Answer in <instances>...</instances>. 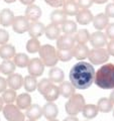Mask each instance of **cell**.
I'll use <instances>...</instances> for the list:
<instances>
[{
	"instance_id": "1",
	"label": "cell",
	"mask_w": 114,
	"mask_h": 121,
	"mask_svg": "<svg viewBox=\"0 0 114 121\" xmlns=\"http://www.w3.org/2000/svg\"><path fill=\"white\" fill-rule=\"evenodd\" d=\"M95 74L96 72L92 64L81 60L72 67L69 74L70 82L76 89L86 90L94 83Z\"/></svg>"
},
{
	"instance_id": "2",
	"label": "cell",
	"mask_w": 114,
	"mask_h": 121,
	"mask_svg": "<svg viewBox=\"0 0 114 121\" xmlns=\"http://www.w3.org/2000/svg\"><path fill=\"white\" fill-rule=\"evenodd\" d=\"M95 85L104 90L114 89V65L108 63L103 65L95 74Z\"/></svg>"
},
{
	"instance_id": "3",
	"label": "cell",
	"mask_w": 114,
	"mask_h": 121,
	"mask_svg": "<svg viewBox=\"0 0 114 121\" xmlns=\"http://www.w3.org/2000/svg\"><path fill=\"white\" fill-rule=\"evenodd\" d=\"M37 90L44 96V98L48 102H54L59 98L60 89L58 86L53 84L50 79L44 78L37 83Z\"/></svg>"
},
{
	"instance_id": "4",
	"label": "cell",
	"mask_w": 114,
	"mask_h": 121,
	"mask_svg": "<svg viewBox=\"0 0 114 121\" xmlns=\"http://www.w3.org/2000/svg\"><path fill=\"white\" fill-rule=\"evenodd\" d=\"M39 55L41 62L47 67H55L59 62V58L57 56V50L55 47L51 44L41 45L39 51Z\"/></svg>"
},
{
	"instance_id": "5",
	"label": "cell",
	"mask_w": 114,
	"mask_h": 121,
	"mask_svg": "<svg viewBox=\"0 0 114 121\" xmlns=\"http://www.w3.org/2000/svg\"><path fill=\"white\" fill-rule=\"evenodd\" d=\"M85 105V98L81 94H74L73 96L69 98V101L65 104V110L68 115L76 116L80 112H82Z\"/></svg>"
},
{
	"instance_id": "6",
	"label": "cell",
	"mask_w": 114,
	"mask_h": 121,
	"mask_svg": "<svg viewBox=\"0 0 114 121\" xmlns=\"http://www.w3.org/2000/svg\"><path fill=\"white\" fill-rule=\"evenodd\" d=\"M3 115L7 121H24L25 115L20 111V109L13 104H6L3 108Z\"/></svg>"
},
{
	"instance_id": "7",
	"label": "cell",
	"mask_w": 114,
	"mask_h": 121,
	"mask_svg": "<svg viewBox=\"0 0 114 121\" xmlns=\"http://www.w3.org/2000/svg\"><path fill=\"white\" fill-rule=\"evenodd\" d=\"M109 52L105 48H93L89 52L88 59L92 65H102L109 60Z\"/></svg>"
},
{
	"instance_id": "8",
	"label": "cell",
	"mask_w": 114,
	"mask_h": 121,
	"mask_svg": "<svg viewBox=\"0 0 114 121\" xmlns=\"http://www.w3.org/2000/svg\"><path fill=\"white\" fill-rule=\"evenodd\" d=\"M27 71L30 76L32 77H40L44 72V65L41 62V60L39 58H33L29 60L28 66H27Z\"/></svg>"
},
{
	"instance_id": "9",
	"label": "cell",
	"mask_w": 114,
	"mask_h": 121,
	"mask_svg": "<svg viewBox=\"0 0 114 121\" xmlns=\"http://www.w3.org/2000/svg\"><path fill=\"white\" fill-rule=\"evenodd\" d=\"M29 24H30L29 20L25 16H22V15L16 16L14 18L13 23H12L13 31L16 33H19V35H22L25 31H28Z\"/></svg>"
},
{
	"instance_id": "10",
	"label": "cell",
	"mask_w": 114,
	"mask_h": 121,
	"mask_svg": "<svg viewBox=\"0 0 114 121\" xmlns=\"http://www.w3.org/2000/svg\"><path fill=\"white\" fill-rule=\"evenodd\" d=\"M75 36L72 35H60L57 39V48L58 50H73L75 48Z\"/></svg>"
},
{
	"instance_id": "11",
	"label": "cell",
	"mask_w": 114,
	"mask_h": 121,
	"mask_svg": "<svg viewBox=\"0 0 114 121\" xmlns=\"http://www.w3.org/2000/svg\"><path fill=\"white\" fill-rule=\"evenodd\" d=\"M90 43L94 48H103L107 44V36L102 31H95L90 35Z\"/></svg>"
},
{
	"instance_id": "12",
	"label": "cell",
	"mask_w": 114,
	"mask_h": 121,
	"mask_svg": "<svg viewBox=\"0 0 114 121\" xmlns=\"http://www.w3.org/2000/svg\"><path fill=\"white\" fill-rule=\"evenodd\" d=\"M41 14H43V11H41L40 7L35 4H31V5H28L26 7L24 16L27 18L28 20H31L33 22V21L39 20L41 16Z\"/></svg>"
},
{
	"instance_id": "13",
	"label": "cell",
	"mask_w": 114,
	"mask_h": 121,
	"mask_svg": "<svg viewBox=\"0 0 114 121\" xmlns=\"http://www.w3.org/2000/svg\"><path fill=\"white\" fill-rule=\"evenodd\" d=\"M59 114V108L54 102H48L43 107V115L48 120L56 119Z\"/></svg>"
},
{
	"instance_id": "14",
	"label": "cell",
	"mask_w": 114,
	"mask_h": 121,
	"mask_svg": "<svg viewBox=\"0 0 114 121\" xmlns=\"http://www.w3.org/2000/svg\"><path fill=\"white\" fill-rule=\"evenodd\" d=\"M44 30H45V26L44 23H41L39 21H33L29 24L28 33L29 36H31V39H37V37L44 35Z\"/></svg>"
},
{
	"instance_id": "15",
	"label": "cell",
	"mask_w": 114,
	"mask_h": 121,
	"mask_svg": "<svg viewBox=\"0 0 114 121\" xmlns=\"http://www.w3.org/2000/svg\"><path fill=\"white\" fill-rule=\"evenodd\" d=\"M7 86L12 90H19L23 86V78L20 74H11L7 78Z\"/></svg>"
},
{
	"instance_id": "16",
	"label": "cell",
	"mask_w": 114,
	"mask_h": 121,
	"mask_svg": "<svg viewBox=\"0 0 114 121\" xmlns=\"http://www.w3.org/2000/svg\"><path fill=\"white\" fill-rule=\"evenodd\" d=\"M93 13L89 9H81L79 10L78 14L76 15V20L81 25H87L91 21H93Z\"/></svg>"
},
{
	"instance_id": "17",
	"label": "cell",
	"mask_w": 114,
	"mask_h": 121,
	"mask_svg": "<svg viewBox=\"0 0 114 121\" xmlns=\"http://www.w3.org/2000/svg\"><path fill=\"white\" fill-rule=\"evenodd\" d=\"M109 24V17L105 13H99L95 15L93 18V25L97 30L101 31L102 29L107 27Z\"/></svg>"
},
{
	"instance_id": "18",
	"label": "cell",
	"mask_w": 114,
	"mask_h": 121,
	"mask_svg": "<svg viewBox=\"0 0 114 121\" xmlns=\"http://www.w3.org/2000/svg\"><path fill=\"white\" fill-rule=\"evenodd\" d=\"M14 14L13 12L8 8H4L0 11V24L2 26H9L13 23L14 20Z\"/></svg>"
},
{
	"instance_id": "19",
	"label": "cell",
	"mask_w": 114,
	"mask_h": 121,
	"mask_svg": "<svg viewBox=\"0 0 114 121\" xmlns=\"http://www.w3.org/2000/svg\"><path fill=\"white\" fill-rule=\"evenodd\" d=\"M41 115H43V108L40 107L39 104H32L26 109L25 116L28 119L31 120H37L39 119Z\"/></svg>"
},
{
	"instance_id": "20",
	"label": "cell",
	"mask_w": 114,
	"mask_h": 121,
	"mask_svg": "<svg viewBox=\"0 0 114 121\" xmlns=\"http://www.w3.org/2000/svg\"><path fill=\"white\" fill-rule=\"evenodd\" d=\"M89 52H90V50L86 44L78 43L77 45H75V48H73L74 56L79 60H83L87 59L89 56Z\"/></svg>"
},
{
	"instance_id": "21",
	"label": "cell",
	"mask_w": 114,
	"mask_h": 121,
	"mask_svg": "<svg viewBox=\"0 0 114 121\" xmlns=\"http://www.w3.org/2000/svg\"><path fill=\"white\" fill-rule=\"evenodd\" d=\"M16 55L14 45L12 44H2L0 47V58L3 60H10L11 58H14Z\"/></svg>"
},
{
	"instance_id": "22",
	"label": "cell",
	"mask_w": 114,
	"mask_h": 121,
	"mask_svg": "<svg viewBox=\"0 0 114 121\" xmlns=\"http://www.w3.org/2000/svg\"><path fill=\"white\" fill-rule=\"evenodd\" d=\"M65 73L62 69L58 67H53L48 72V79L53 83H62L64 82Z\"/></svg>"
},
{
	"instance_id": "23",
	"label": "cell",
	"mask_w": 114,
	"mask_h": 121,
	"mask_svg": "<svg viewBox=\"0 0 114 121\" xmlns=\"http://www.w3.org/2000/svg\"><path fill=\"white\" fill-rule=\"evenodd\" d=\"M79 4L76 3L75 1H72V0H67L65 1L64 5H63V10L64 12L66 13L69 16H74V15H77L79 12Z\"/></svg>"
},
{
	"instance_id": "24",
	"label": "cell",
	"mask_w": 114,
	"mask_h": 121,
	"mask_svg": "<svg viewBox=\"0 0 114 121\" xmlns=\"http://www.w3.org/2000/svg\"><path fill=\"white\" fill-rule=\"evenodd\" d=\"M61 30H62V29L59 27V25L51 23V24H48V26H45L44 33H45L47 39H51V40H54V39H59Z\"/></svg>"
},
{
	"instance_id": "25",
	"label": "cell",
	"mask_w": 114,
	"mask_h": 121,
	"mask_svg": "<svg viewBox=\"0 0 114 121\" xmlns=\"http://www.w3.org/2000/svg\"><path fill=\"white\" fill-rule=\"evenodd\" d=\"M51 21L54 24H63L65 23L68 19H67V14L64 12V10H60V9H56L54 10L50 15Z\"/></svg>"
},
{
	"instance_id": "26",
	"label": "cell",
	"mask_w": 114,
	"mask_h": 121,
	"mask_svg": "<svg viewBox=\"0 0 114 121\" xmlns=\"http://www.w3.org/2000/svg\"><path fill=\"white\" fill-rule=\"evenodd\" d=\"M15 102L19 109H27L31 105V96L28 93H22L16 97Z\"/></svg>"
},
{
	"instance_id": "27",
	"label": "cell",
	"mask_w": 114,
	"mask_h": 121,
	"mask_svg": "<svg viewBox=\"0 0 114 121\" xmlns=\"http://www.w3.org/2000/svg\"><path fill=\"white\" fill-rule=\"evenodd\" d=\"M60 89V94L65 98H70L75 94L76 88L72 85L71 82H62L59 87Z\"/></svg>"
},
{
	"instance_id": "28",
	"label": "cell",
	"mask_w": 114,
	"mask_h": 121,
	"mask_svg": "<svg viewBox=\"0 0 114 121\" xmlns=\"http://www.w3.org/2000/svg\"><path fill=\"white\" fill-rule=\"evenodd\" d=\"M97 108L98 110L102 113H109L110 111H112L113 109V104L108 98H100L97 102Z\"/></svg>"
},
{
	"instance_id": "29",
	"label": "cell",
	"mask_w": 114,
	"mask_h": 121,
	"mask_svg": "<svg viewBox=\"0 0 114 121\" xmlns=\"http://www.w3.org/2000/svg\"><path fill=\"white\" fill-rule=\"evenodd\" d=\"M98 112H99V110H98V108H97V105L87 104L84 106V108H83L82 114L87 119H93L97 116Z\"/></svg>"
},
{
	"instance_id": "30",
	"label": "cell",
	"mask_w": 114,
	"mask_h": 121,
	"mask_svg": "<svg viewBox=\"0 0 114 121\" xmlns=\"http://www.w3.org/2000/svg\"><path fill=\"white\" fill-rule=\"evenodd\" d=\"M15 68H16V66H15V64L13 62H11L9 60H4L1 63V65H0V72L3 75L9 76L14 73Z\"/></svg>"
},
{
	"instance_id": "31",
	"label": "cell",
	"mask_w": 114,
	"mask_h": 121,
	"mask_svg": "<svg viewBox=\"0 0 114 121\" xmlns=\"http://www.w3.org/2000/svg\"><path fill=\"white\" fill-rule=\"evenodd\" d=\"M23 87L26 92H33L37 88V81L35 77L32 76H26L23 79Z\"/></svg>"
},
{
	"instance_id": "32",
	"label": "cell",
	"mask_w": 114,
	"mask_h": 121,
	"mask_svg": "<svg viewBox=\"0 0 114 121\" xmlns=\"http://www.w3.org/2000/svg\"><path fill=\"white\" fill-rule=\"evenodd\" d=\"M29 59L28 56L23 54V52H18L17 55H15V56L13 58V63L15 64V66L18 68H25L28 66L29 63Z\"/></svg>"
},
{
	"instance_id": "33",
	"label": "cell",
	"mask_w": 114,
	"mask_h": 121,
	"mask_svg": "<svg viewBox=\"0 0 114 121\" xmlns=\"http://www.w3.org/2000/svg\"><path fill=\"white\" fill-rule=\"evenodd\" d=\"M90 32L88 31L87 29L83 28V29H80L77 31L75 35V39L78 43H81V44H85L86 43H88L90 40Z\"/></svg>"
},
{
	"instance_id": "34",
	"label": "cell",
	"mask_w": 114,
	"mask_h": 121,
	"mask_svg": "<svg viewBox=\"0 0 114 121\" xmlns=\"http://www.w3.org/2000/svg\"><path fill=\"white\" fill-rule=\"evenodd\" d=\"M40 43L37 39H30L27 43H26V51L29 54H35L39 52L40 48Z\"/></svg>"
},
{
	"instance_id": "35",
	"label": "cell",
	"mask_w": 114,
	"mask_h": 121,
	"mask_svg": "<svg viewBox=\"0 0 114 121\" xmlns=\"http://www.w3.org/2000/svg\"><path fill=\"white\" fill-rule=\"evenodd\" d=\"M62 31L65 35H73L77 31V23L73 20H67L62 24Z\"/></svg>"
},
{
	"instance_id": "36",
	"label": "cell",
	"mask_w": 114,
	"mask_h": 121,
	"mask_svg": "<svg viewBox=\"0 0 114 121\" xmlns=\"http://www.w3.org/2000/svg\"><path fill=\"white\" fill-rule=\"evenodd\" d=\"M57 56L61 62H69L74 56L73 50H57Z\"/></svg>"
},
{
	"instance_id": "37",
	"label": "cell",
	"mask_w": 114,
	"mask_h": 121,
	"mask_svg": "<svg viewBox=\"0 0 114 121\" xmlns=\"http://www.w3.org/2000/svg\"><path fill=\"white\" fill-rule=\"evenodd\" d=\"M16 97L17 96H16V93H15V90H12V89L5 90L2 94V99L6 104H12L16 100Z\"/></svg>"
},
{
	"instance_id": "38",
	"label": "cell",
	"mask_w": 114,
	"mask_h": 121,
	"mask_svg": "<svg viewBox=\"0 0 114 121\" xmlns=\"http://www.w3.org/2000/svg\"><path fill=\"white\" fill-rule=\"evenodd\" d=\"M9 40V33L7 30L0 28V44H6Z\"/></svg>"
},
{
	"instance_id": "39",
	"label": "cell",
	"mask_w": 114,
	"mask_h": 121,
	"mask_svg": "<svg viewBox=\"0 0 114 121\" xmlns=\"http://www.w3.org/2000/svg\"><path fill=\"white\" fill-rule=\"evenodd\" d=\"M45 3L51 7H55V8H59V7L63 6L66 0H44Z\"/></svg>"
},
{
	"instance_id": "40",
	"label": "cell",
	"mask_w": 114,
	"mask_h": 121,
	"mask_svg": "<svg viewBox=\"0 0 114 121\" xmlns=\"http://www.w3.org/2000/svg\"><path fill=\"white\" fill-rule=\"evenodd\" d=\"M105 29H106L105 35L107 36V39L114 40V23H109Z\"/></svg>"
},
{
	"instance_id": "41",
	"label": "cell",
	"mask_w": 114,
	"mask_h": 121,
	"mask_svg": "<svg viewBox=\"0 0 114 121\" xmlns=\"http://www.w3.org/2000/svg\"><path fill=\"white\" fill-rule=\"evenodd\" d=\"M94 1L93 0H78L79 7H81L82 9H88L93 5Z\"/></svg>"
},
{
	"instance_id": "42",
	"label": "cell",
	"mask_w": 114,
	"mask_h": 121,
	"mask_svg": "<svg viewBox=\"0 0 114 121\" xmlns=\"http://www.w3.org/2000/svg\"><path fill=\"white\" fill-rule=\"evenodd\" d=\"M105 14L108 17H113L114 18V2L109 3L105 7Z\"/></svg>"
},
{
	"instance_id": "43",
	"label": "cell",
	"mask_w": 114,
	"mask_h": 121,
	"mask_svg": "<svg viewBox=\"0 0 114 121\" xmlns=\"http://www.w3.org/2000/svg\"><path fill=\"white\" fill-rule=\"evenodd\" d=\"M6 87H7V81L4 78L0 77V93L4 92L6 90Z\"/></svg>"
},
{
	"instance_id": "44",
	"label": "cell",
	"mask_w": 114,
	"mask_h": 121,
	"mask_svg": "<svg viewBox=\"0 0 114 121\" xmlns=\"http://www.w3.org/2000/svg\"><path fill=\"white\" fill-rule=\"evenodd\" d=\"M107 52H109L110 56H114V40H111L107 43Z\"/></svg>"
},
{
	"instance_id": "45",
	"label": "cell",
	"mask_w": 114,
	"mask_h": 121,
	"mask_svg": "<svg viewBox=\"0 0 114 121\" xmlns=\"http://www.w3.org/2000/svg\"><path fill=\"white\" fill-rule=\"evenodd\" d=\"M19 1L22 3V4H24V5H31L33 4V2L35 1V0H19Z\"/></svg>"
},
{
	"instance_id": "46",
	"label": "cell",
	"mask_w": 114,
	"mask_h": 121,
	"mask_svg": "<svg viewBox=\"0 0 114 121\" xmlns=\"http://www.w3.org/2000/svg\"><path fill=\"white\" fill-rule=\"evenodd\" d=\"M63 121H79V119L77 117H74V116H69V117H66Z\"/></svg>"
},
{
	"instance_id": "47",
	"label": "cell",
	"mask_w": 114,
	"mask_h": 121,
	"mask_svg": "<svg viewBox=\"0 0 114 121\" xmlns=\"http://www.w3.org/2000/svg\"><path fill=\"white\" fill-rule=\"evenodd\" d=\"M93 1L95 3H97V4H104V3H106L108 0H93Z\"/></svg>"
},
{
	"instance_id": "48",
	"label": "cell",
	"mask_w": 114,
	"mask_h": 121,
	"mask_svg": "<svg viewBox=\"0 0 114 121\" xmlns=\"http://www.w3.org/2000/svg\"><path fill=\"white\" fill-rule=\"evenodd\" d=\"M109 100L112 102V104L114 105V91H112L111 94H110V96H109Z\"/></svg>"
},
{
	"instance_id": "49",
	"label": "cell",
	"mask_w": 114,
	"mask_h": 121,
	"mask_svg": "<svg viewBox=\"0 0 114 121\" xmlns=\"http://www.w3.org/2000/svg\"><path fill=\"white\" fill-rule=\"evenodd\" d=\"M3 103H4V101H3V99H2V97H0V111L1 110H3Z\"/></svg>"
},
{
	"instance_id": "50",
	"label": "cell",
	"mask_w": 114,
	"mask_h": 121,
	"mask_svg": "<svg viewBox=\"0 0 114 121\" xmlns=\"http://www.w3.org/2000/svg\"><path fill=\"white\" fill-rule=\"evenodd\" d=\"M4 2H6V3H13V2H15L16 0H3Z\"/></svg>"
},
{
	"instance_id": "51",
	"label": "cell",
	"mask_w": 114,
	"mask_h": 121,
	"mask_svg": "<svg viewBox=\"0 0 114 121\" xmlns=\"http://www.w3.org/2000/svg\"><path fill=\"white\" fill-rule=\"evenodd\" d=\"M48 121H59V120H57V119H53V120H48Z\"/></svg>"
},
{
	"instance_id": "52",
	"label": "cell",
	"mask_w": 114,
	"mask_h": 121,
	"mask_svg": "<svg viewBox=\"0 0 114 121\" xmlns=\"http://www.w3.org/2000/svg\"><path fill=\"white\" fill-rule=\"evenodd\" d=\"M27 121H36V120H31V119H28Z\"/></svg>"
},
{
	"instance_id": "53",
	"label": "cell",
	"mask_w": 114,
	"mask_h": 121,
	"mask_svg": "<svg viewBox=\"0 0 114 121\" xmlns=\"http://www.w3.org/2000/svg\"><path fill=\"white\" fill-rule=\"evenodd\" d=\"M113 117H114V109H113Z\"/></svg>"
},
{
	"instance_id": "54",
	"label": "cell",
	"mask_w": 114,
	"mask_h": 121,
	"mask_svg": "<svg viewBox=\"0 0 114 121\" xmlns=\"http://www.w3.org/2000/svg\"><path fill=\"white\" fill-rule=\"evenodd\" d=\"M72 1H76V0H72Z\"/></svg>"
},
{
	"instance_id": "55",
	"label": "cell",
	"mask_w": 114,
	"mask_h": 121,
	"mask_svg": "<svg viewBox=\"0 0 114 121\" xmlns=\"http://www.w3.org/2000/svg\"><path fill=\"white\" fill-rule=\"evenodd\" d=\"M113 1H114V0H113Z\"/></svg>"
}]
</instances>
